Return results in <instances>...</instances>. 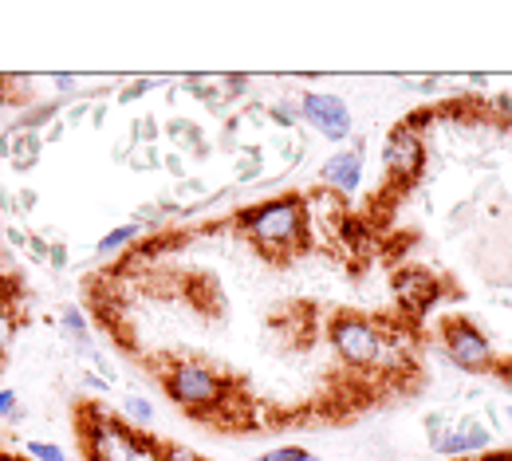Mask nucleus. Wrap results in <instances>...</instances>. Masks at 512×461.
Here are the masks:
<instances>
[{"label": "nucleus", "instance_id": "72a5a7b5", "mask_svg": "<svg viewBox=\"0 0 512 461\" xmlns=\"http://www.w3.org/2000/svg\"><path fill=\"white\" fill-rule=\"evenodd\" d=\"M64 134H67L64 115H56V119H52V123H48V127H44V131H40V138H44V146H52V142H60V138H64Z\"/></svg>", "mask_w": 512, "mask_h": 461}, {"label": "nucleus", "instance_id": "f704fd0d", "mask_svg": "<svg viewBox=\"0 0 512 461\" xmlns=\"http://www.w3.org/2000/svg\"><path fill=\"white\" fill-rule=\"evenodd\" d=\"M442 430H449V418H446V414H442V410L426 414V434H430V438H438Z\"/></svg>", "mask_w": 512, "mask_h": 461}, {"label": "nucleus", "instance_id": "7ed1b4c3", "mask_svg": "<svg viewBox=\"0 0 512 461\" xmlns=\"http://www.w3.org/2000/svg\"><path fill=\"white\" fill-rule=\"evenodd\" d=\"M83 446L91 461H142V454L150 450L134 430L123 426V418L111 414H83Z\"/></svg>", "mask_w": 512, "mask_h": 461}, {"label": "nucleus", "instance_id": "412c9836", "mask_svg": "<svg viewBox=\"0 0 512 461\" xmlns=\"http://www.w3.org/2000/svg\"><path fill=\"white\" fill-rule=\"evenodd\" d=\"M150 454L158 461H205L197 450H190V446H178V442H166V446H150Z\"/></svg>", "mask_w": 512, "mask_h": 461}, {"label": "nucleus", "instance_id": "f8f14e48", "mask_svg": "<svg viewBox=\"0 0 512 461\" xmlns=\"http://www.w3.org/2000/svg\"><path fill=\"white\" fill-rule=\"evenodd\" d=\"M142 237V225L138 221H127V225H115L111 233H103L99 237V245H95V257H119V253H127L130 245Z\"/></svg>", "mask_w": 512, "mask_h": 461}, {"label": "nucleus", "instance_id": "e433bc0d", "mask_svg": "<svg viewBox=\"0 0 512 461\" xmlns=\"http://www.w3.org/2000/svg\"><path fill=\"white\" fill-rule=\"evenodd\" d=\"M40 205V194L36 190H20V198H16V209H20V217L28 213V209H36Z\"/></svg>", "mask_w": 512, "mask_h": 461}, {"label": "nucleus", "instance_id": "a878e982", "mask_svg": "<svg viewBox=\"0 0 512 461\" xmlns=\"http://www.w3.org/2000/svg\"><path fill=\"white\" fill-rule=\"evenodd\" d=\"M87 119H91V99H71L64 107L67 127H79V123H87Z\"/></svg>", "mask_w": 512, "mask_h": 461}, {"label": "nucleus", "instance_id": "dca6fc26", "mask_svg": "<svg viewBox=\"0 0 512 461\" xmlns=\"http://www.w3.org/2000/svg\"><path fill=\"white\" fill-rule=\"evenodd\" d=\"M60 331H64L67 339H71V347H83V343H91V324H87V316H83L75 304L60 308Z\"/></svg>", "mask_w": 512, "mask_h": 461}, {"label": "nucleus", "instance_id": "aec40b11", "mask_svg": "<svg viewBox=\"0 0 512 461\" xmlns=\"http://www.w3.org/2000/svg\"><path fill=\"white\" fill-rule=\"evenodd\" d=\"M268 119H272V127H300V99H280V103H272L268 107Z\"/></svg>", "mask_w": 512, "mask_h": 461}, {"label": "nucleus", "instance_id": "39448f33", "mask_svg": "<svg viewBox=\"0 0 512 461\" xmlns=\"http://www.w3.org/2000/svg\"><path fill=\"white\" fill-rule=\"evenodd\" d=\"M442 347H446V359L465 371V375H485V371H497V347L489 343V335L477 328L473 320L457 316L442 328Z\"/></svg>", "mask_w": 512, "mask_h": 461}, {"label": "nucleus", "instance_id": "58836bf2", "mask_svg": "<svg viewBox=\"0 0 512 461\" xmlns=\"http://www.w3.org/2000/svg\"><path fill=\"white\" fill-rule=\"evenodd\" d=\"M201 178H186V182H178V194H186V198H201Z\"/></svg>", "mask_w": 512, "mask_h": 461}, {"label": "nucleus", "instance_id": "ea45409f", "mask_svg": "<svg viewBox=\"0 0 512 461\" xmlns=\"http://www.w3.org/2000/svg\"><path fill=\"white\" fill-rule=\"evenodd\" d=\"M497 375H501V379H505V383L512 387V359H505V363H497Z\"/></svg>", "mask_w": 512, "mask_h": 461}, {"label": "nucleus", "instance_id": "c85d7f7f", "mask_svg": "<svg viewBox=\"0 0 512 461\" xmlns=\"http://www.w3.org/2000/svg\"><path fill=\"white\" fill-rule=\"evenodd\" d=\"M12 343H16V316L0 304V355H4Z\"/></svg>", "mask_w": 512, "mask_h": 461}, {"label": "nucleus", "instance_id": "a211bd4d", "mask_svg": "<svg viewBox=\"0 0 512 461\" xmlns=\"http://www.w3.org/2000/svg\"><path fill=\"white\" fill-rule=\"evenodd\" d=\"M158 134H162V127H158V119L154 115H138L134 123H130V146H158Z\"/></svg>", "mask_w": 512, "mask_h": 461}, {"label": "nucleus", "instance_id": "bb28decb", "mask_svg": "<svg viewBox=\"0 0 512 461\" xmlns=\"http://www.w3.org/2000/svg\"><path fill=\"white\" fill-rule=\"evenodd\" d=\"M48 249H52V241H48L44 233H28V245H24V253H28L32 261L48 264Z\"/></svg>", "mask_w": 512, "mask_h": 461}, {"label": "nucleus", "instance_id": "0eeeda50", "mask_svg": "<svg viewBox=\"0 0 512 461\" xmlns=\"http://www.w3.org/2000/svg\"><path fill=\"white\" fill-rule=\"evenodd\" d=\"M426 166V142H422V131L398 123L394 131L386 134L383 146V170L394 178V182H414Z\"/></svg>", "mask_w": 512, "mask_h": 461}, {"label": "nucleus", "instance_id": "c9c22d12", "mask_svg": "<svg viewBox=\"0 0 512 461\" xmlns=\"http://www.w3.org/2000/svg\"><path fill=\"white\" fill-rule=\"evenodd\" d=\"M83 387H87V391H99V395L111 391V383H107L103 375H95V371H83Z\"/></svg>", "mask_w": 512, "mask_h": 461}, {"label": "nucleus", "instance_id": "f3484780", "mask_svg": "<svg viewBox=\"0 0 512 461\" xmlns=\"http://www.w3.org/2000/svg\"><path fill=\"white\" fill-rule=\"evenodd\" d=\"M264 170V146H241V158H237V182H253Z\"/></svg>", "mask_w": 512, "mask_h": 461}, {"label": "nucleus", "instance_id": "37998d69", "mask_svg": "<svg viewBox=\"0 0 512 461\" xmlns=\"http://www.w3.org/2000/svg\"><path fill=\"white\" fill-rule=\"evenodd\" d=\"M453 461H473V458H453Z\"/></svg>", "mask_w": 512, "mask_h": 461}, {"label": "nucleus", "instance_id": "4c0bfd02", "mask_svg": "<svg viewBox=\"0 0 512 461\" xmlns=\"http://www.w3.org/2000/svg\"><path fill=\"white\" fill-rule=\"evenodd\" d=\"M4 241H8L12 249H24V245H28V233H24V229H12V225H8V229H4Z\"/></svg>", "mask_w": 512, "mask_h": 461}, {"label": "nucleus", "instance_id": "20e7f679", "mask_svg": "<svg viewBox=\"0 0 512 461\" xmlns=\"http://www.w3.org/2000/svg\"><path fill=\"white\" fill-rule=\"evenodd\" d=\"M331 347L347 367H379L386 355V331L363 316H335Z\"/></svg>", "mask_w": 512, "mask_h": 461}, {"label": "nucleus", "instance_id": "79ce46f5", "mask_svg": "<svg viewBox=\"0 0 512 461\" xmlns=\"http://www.w3.org/2000/svg\"><path fill=\"white\" fill-rule=\"evenodd\" d=\"M0 461H28V458H20V454H0Z\"/></svg>", "mask_w": 512, "mask_h": 461}, {"label": "nucleus", "instance_id": "1a4fd4ad", "mask_svg": "<svg viewBox=\"0 0 512 461\" xmlns=\"http://www.w3.org/2000/svg\"><path fill=\"white\" fill-rule=\"evenodd\" d=\"M430 450L442 454V458H473V454L493 450V430L481 418H465L461 426L442 430L438 438H430Z\"/></svg>", "mask_w": 512, "mask_h": 461}, {"label": "nucleus", "instance_id": "c756f323", "mask_svg": "<svg viewBox=\"0 0 512 461\" xmlns=\"http://www.w3.org/2000/svg\"><path fill=\"white\" fill-rule=\"evenodd\" d=\"M67 264H71V253H67V241H52V249H48V268L64 272Z\"/></svg>", "mask_w": 512, "mask_h": 461}, {"label": "nucleus", "instance_id": "f257e3e1", "mask_svg": "<svg viewBox=\"0 0 512 461\" xmlns=\"http://www.w3.org/2000/svg\"><path fill=\"white\" fill-rule=\"evenodd\" d=\"M237 225L245 229V237L253 241L260 253L276 257V253H296L308 245V209L296 194L284 198H268L260 205H249L237 213Z\"/></svg>", "mask_w": 512, "mask_h": 461}, {"label": "nucleus", "instance_id": "6e6552de", "mask_svg": "<svg viewBox=\"0 0 512 461\" xmlns=\"http://www.w3.org/2000/svg\"><path fill=\"white\" fill-rule=\"evenodd\" d=\"M363 170H367V158H363V138H351L347 146H339L327 162L320 166V182L327 194L335 198H355L359 186H363Z\"/></svg>", "mask_w": 512, "mask_h": 461}, {"label": "nucleus", "instance_id": "4468645a", "mask_svg": "<svg viewBox=\"0 0 512 461\" xmlns=\"http://www.w3.org/2000/svg\"><path fill=\"white\" fill-rule=\"evenodd\" d=\"M162 134H166V138L178 146V154H182V158L205 146V134H201V127H197V123H190V119H170V123L162 127Z\"/></svg>", "mask_w": 512, "mask_h": 461}, {"label": "nucleus", "instance_id": "9d476101", "mask_svg": "<svg viewBox=\"0 0 512 461\" xmlns=\"http://www.w3.org/2000/svg\"><path fill=\"white\" fill-rule=\"evenodd\" d=\"M40 158H44V138L36 131H20L12 138V154H8V166L16 170V174H28V170H36L40 166Z\"/></svg>", "mask_w": 512, "mask_h": 461}, {"label": "nucleus", "instance_id": "ddd939ff", "mask_svg": "<svg viewBox=\"0 0 512 461\" xmlns=\"http://www.w3.org/2000/svg\"><path fill=\"white\" fill-rule=\"evenodd\" d=\"M186 91H190V99L205 103L209 111H229V103L221 95V79H213V75H186Z\"/></svg>", "mask_w": 512, "mask_h": 461}, {"label": "nucleus", "instance_id": "f03ea898", "mask_svg": "<svg viewBox=\"0 0 512 461\" xmlns=\"http://www.w3.org/2000/svg\"><path fill=\"white\" fill-rule=\"evenodd\" d=\"M162 387L182 410H193V414L197 410H217L229 398V383L213 367H205L197 359H174L166 367V375H162Z\"/></svg>", "mask_w": 512, "mask_h": 461}, {"label": "nucleus", "instance_id": "7c9ffc66", "mask_svg": "<svg viewBox=\"0 0 512 461\" xmlns=\"http://www.w3.org/2000/svg\"><path fill=\"white\" fill-rule=\"evenodd\" d=\"M107 111H111V99H91V119H87V123H91L95 131H103V127H107Z\"/></svg>", "mask_w": 512, "mask_h": 461}, {"label": "nucleus", "instance_id": "473e14b6", "mask_svg": "<svg viewBox=\"0 0 512 461\" xmlns=\"http://www.w3.org/2000/svg\"><path fill=\"white\" fill-rule=\"evenodd\" d=\"M16 406H20V395H16L12 387H0V422H8Z\"/></svg>", "mask_w": 512, "mask_h": 461}, {"label": "nucleus", "instance_id": "2f4dec72", "mask_svg": "<svg viewBox=\"0 0 512 461\" xmlns=\"http://www.w3.org/2000/svg\"><path fill=\"white\" fill-rule=\"evenodd\" d=\"M162 170L174 174L178 182H186V158L182 154H162Z\"/></svg>", "mask_w": 512, "mask_h": 461}, {"label": "nucleus", "instance_id": "cd10ccee", "mask_svg": "<svg viewBox=\"0 0 512 461\" xmlns=\"http://www.w3.org/2000/svg\"><path fill=\"white\" fill-rule=\"evenodd\" d=\"M52 87H56V99L67 107V103L79 95V91H75V87H79V75H52Z\"/></svg>", "mask_w": 512, "mask_h": 461}, {"label": "nucleus", "instance_id": "423d86ee", "mask_svg": "<svg viewBox=\"0 0 512 461\" xmlns=\"http://www.w3.org/2000/svg\"><path fill=\"white\" fill-rule=\"evenodd\" d=\"M300 123H308L327 142H351V134H355V115H351L347 99H339L331 91L300 95Z\"/></svg>", "mask_w": 512, "mask_h": 461}, {"label": "nucleus", "instance_id": "393cba45", "mask_svg": "<svg viewBox=\"0 0 512 461\" xmlns=\"http://www.w3.org/2000/svg\"><path fill=\"white\" fill-rule=\"evenodd\" d=\"M150 87H158V79H134V83H127L123 91H115V103H123V107H127V103H138Z\"/></svg>", "mask_w": 512, "mask_h": 461}, {"label": "nucleus", "instance_id": "4be33fe9", "mask_svg": "<svg viewBox=\"0 0 512 461\" xmlns=\"http://www.w3.org/2000/svg\"><path fill=\"white\" fill-rule=\"evenodd\" d=\"M249 91H253V79H249V75H221V95H225V103L245 99Z\"/></svg>", "mask_w": 512, "mask_h": 461}, {"label": "nucleus", "instance_id": "6ab92c4d", "mask_svg": "<svg viewBox=\"0 0 512 461\" xmlns=\"http://www.w3.org/2000/svg\"><path fill=\"white\" fill-rule=\"evenodd\" d=\"M127 166L134 170V174H150V170H162V154H158V146H130Z\"/></svg>", "mask_w": 512, "mask_h": 461}, {"label": "nucleus", "instance_id": "9b49d317", "mask_svg": "<svg viewBox=\"0 0 512 461\" xmlns=\"http://www.w3.org/2000/svg\"><path fill=\"white\" fill-rule=\"evenodd\" d=\"M398 296L410 300V308H426L438 296V284L430 276H422V272H402L398 276Z\"/></svg>", "mask_w": 512, "mask_h": 461}, {"label": "nucleus", "instance_id": "5701e85b", "mask_svg": "<svg viewBox=\"0 0 512 461\" xmlns=\"http://www.w3.org/2000/svg\"><path fill=\"white\" fill-rule=\"evenodd\" d=\"M162 217H166L162 201H146V205H138V209H134V221L142 225V233H146V229H154V225H162Z\"/></svg>", "mask_w": 512, "mask_h": 461}, {"label": "nucleus", "instance_id": "a19ab883", "mask_svg": "<svg viewBox=\"0 0 512 461\" xmlns=\"http://www.w3.org/2000/svg\"><path fill=\"white\" fill-rule=\"evenodd\" d=\"M485 461H512V454H489Z\"/></svg>", "mask_w": 512, "mask_h": 461}, {"label": "nucleus", "instance_id": "c03bdc74", "mask_svg": "<svg viewBox=\"0 0 512 461\" xmlns=\"http://www.w3.org/2000/svg\"><path fill=\"white\" fill-rule=\"evenodd\" d=\"M509 426H512V406H509Z\"/></svg>", "mask_w": 512, "mask_h": 461}, {"label": "nucleus", "instance_id": "b1692460", "mask_svg": "<svg viewBox=\"0 0 512 461\" xmlns=\"http://www.w3.org/2000/svg\"><path fill=\"white\" fill-rule=\"evenodd\" d=\"M253 461H320L316 454H308L304 446H280V450H268V454H260Z\"/></svg>", "mask_w": 512, "mask_h": 461}, {"label": "nucleus", "instance_id": "2eb2a0df", "mask_svg": "<svg viewBox=\"0 0 512 461\" xmlns=\"http://www.w3.org/2000/svg\"><path fill=\"white\" fill-rule=\"evenodd\" d=\"M119 418L123 422H134V426H142V430H150L154 422H158V410H154V402L146 395H123L119 402Z\"/></svg>", "mask_w": 512, "mask_h": 461}]
</instances>
